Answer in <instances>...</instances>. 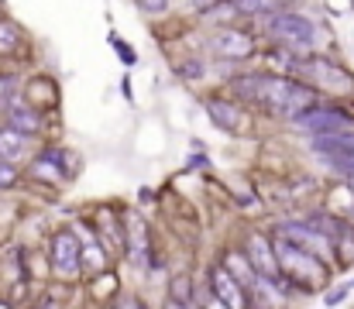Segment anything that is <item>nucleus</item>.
Returning <instances> with one entry per match:
<instances>
[{"instance_id": "f03ea898", "label": "nucleus", "mask_w": 354, "mask_h": 309, "mask_svg": "<svg viewBox=\"0 0 354 309\" xmlns=\"http://www.w3.org/2000/svg\"><path fill=\"white\" fill-rule=\"evenodd\" d=\"M275 258H279V272H282L292 285H299V289H306V292H310L313 285H320L324 275H327L320 254L299 247L296 241H289V237H282V234L275 237Z\"/></svg>"}, {"instance_id": "39448f33", "label": "nucleus", "mask_w": 354, "mask_h": 309, "mask_svg": "<svg viewBox=\"0 0 354 309\" xmlns=\"http://www.w3.org/2000/svg\"><path fill=\"white\" fill-rule=\"evenodd\" d=\"M313 151L341 176L354 179V131H341V134H320L313 138Z\"/></svg>"}, {"instance_id": "423d86ee", "label": "nucleus", "mask_w": 354, "mask_h": 309, "mask_svg": "<svg viewBox=\"0 0 354 309\" xmlns=\"http://www.w3.org/2000/svg\"><path fill=\"white\" fill-rule=\"evenodd\" d=\"M299 69H303V76H306L313 86H324V90H334V93H351L354 90V79L341 69V66H334L330 59L310 55V59L299 62Z\"/></svg>"}, {"instance_id": "1a4fd4ad", "label": "nucleus", "mask_w": 354, "mask_h": 309, "mask_svg": "<svg viewBox=\"0 0 354 309\" xmlns=\"http://www.w3.org/2000/svg\"><path fill=\"white\" fill-rule=\"evenodd\" d=\"M210 285H214V299H217L221 306H227V309H244L248 306V299H244V285L231 275L227 265H224V268H221V265L210 268Z\"/></svg>"}, {"instance_id": "a211bd4d", "label": "nucleus", "mask_w": 354, "mask_h": 309, "mask_svg": "<svg viewBox=\"0 0 354 309\" xmlns=\"http://www.w3.org/2000/svg\"><path fill=\"white\" fill-rule=\"evenodd\" d=\"M227 268H231V275H234L244 289H251V282H254V275H258V272L251 268L248 254H244V258H241V254H227Z\"/></svg>"}, {"instance_id": "0eeeda50", "label": "nucleus", "mask_w": 354, "mask_h": 309, "mask_svg": "<svg viewBox=\"0 0 354 309\" xmlns=\"http://www.w3.org/2000/svg\"><path fill=\"white\" fill-rule=\"evenodd\" d=\"M279 234H282V237H289V241H296L299 247H306V251L320 254L324 261H330V258H334V241H330V237L313 223V220H306V223L289 220V223H282V227H279Z\"/></svg>"}, {"instance_id": "6e6552de", "label": "nucleus", "mask_w": 354, "mask_h": 309, "mask_svg": "<svg viewBox=\"0 0 354 309\" xmlns=\"http://www.w3.org/2000/svg\"><path fill=\"white\" fill-rule=\"evenodd\" d=\"M80 251L83 247L76 244V234L59 230L52 237V268H55V275H62V279L80 275Z\"/></svg>"}, {"instance_id": "2eb2a0df", "label": "nucleus", "mask_w": 354, "mask_h": 309, "mask_svg": "<svg viewBox=\"0 0 354 309\" xmlns=\"http://www.w3.org/2000/svg\"><path fill=\"white\" fill-rule=\"evenodd\" d=\"M127 244H131V258L145 261V254H148V227H145V220L138 213L127 216Z\"/></svg>"}, {"instance_id": "393cba45", "label": "nucleus", "mask_w": 354, "mask_h": 309, "mask_svg": "<svg viewBox=\"0 0 354 309\" xmlns=\"http://www.w3.org/2000/svg\"><path fill=\"white\" fill-rule=\"evenodd\" d=\"M351 189H354V182H351Z\"/></svg>"}, {"instance_id": "b1692460", "label": "nucleus", "mask_w": 354, "mask_h": 309, "mask_svg": "<svg viewBox=\"0 0 354 309\" xmlns=\"http://www.w3.org/2000/svg\"><path fill=\"white\" fill-rule=\"evenodd\" d=\"M10 93H14V83H10V79H0V103L14 100V97H10Z\"/></svg>"}, {"instance_id": "4468645a", "label": "nucleus", "mask_w": 354, "mask_h": 309, "mask_svg": "<svg viewBox=\"0 0 354 309\" xmlns=\"http://www.w3.org/2000/svg\"><path fill=\"white\" fill-rule=\"evenodd\" d=\"M3 110H7V120H10V127H17V131H38V113L31 110V103H21L17 97L14 100L3 103Z\"/></svg>"}, {"instance_id": "20e7f679", "label": "nucleus", "mask_w": 354, "mask_h": 309, "mask_svg": "<svg viewBox=\"0 0 354 309\" xmlns=\"http://www.w3.org/2000/svg\"><path fill=\"white\" fill-rule=\"evenodd\" d=\"M292 124H296L299 131L313 134V138H320V134L354 131V117L351 113H344V110H337V106H324V103H313L310 110L296 113V117H292Z\"/></svg>"}, {"instance_id": "6ab92c4d", "label": "nucleus", "mask_w": 354, "mask_h": 309, "mask_svg": "<svg viewBox=\"0 0 354 309\" xmlns=\"http://www.w3.org/2000/svg\"><path fill=\"white\" fill-rule=\"evenodd\" d=\"M169 292H172V303H179V306H189L193 303V279L189 275H176L172 282H169Z\"/></svg>"}, {"instance_id": "7ed1b4c3", "label": "nucleus", "mask_w": 354, "mask_h": 309, "mask_svg": "<svg viewBox=\"0 0 354 309\" xmlns=\"http://www.w3.org/2000/svg\"><path fill=\"white\" fill-rule=\"evenodd\" d=\"M268 35L289 52H310L317 45V24L306 14H296V10L268 14Z\"/></svg>"}, {"instance_id": "dca6fc26", "label": "nucleus", "mask_w": 354, "mask_h": 309, "mask_svg": "<svg viewBox=\"0 0 354 309\" xmlns=\"http://www.w3.org/2000/svg\"><path fill=\"white\" fill-rule=\"evenodd\" d=\"M28 148V134L17 127H3L0 131V158H17Z\"/></svg>"}, {"instance_id": "f8f14e48", "label": "nucleus", "mask_w": 354, "mask_h": 309, "mask_svg": "<svg viewBox=\"0 0 354 309\" xmlns=\"http://www.w3.org/2000/svg\"><path fill=\"white\" fill-rule=\"evenodd\" d=\"M207 113H210V120H214L221 131H231V134H241V131H244V113L237 110L234 103L207 100Z\"/></svg>"}, {"instance_id": "ddd939ff", "label": "nucleus", "mask_w": 354, "mask_h": 309, "mask_svg": "<svg viewBox=\"0 0 354 309\" xmlns=\"http://www.w3.org/2000/svg\"><path fill=\"white\" fill-rule=\"evenodd\" d=\"M80 272H83L86 279L107 275V254H104V247H100L93 237H86V247L80 251Z\"/></svg>"}, {"instance_id": "f3484780", "label": "nucleus", "mask_w": 354, "mask_h": 309, "mask_svg": "<svg viewBox=\"0 0 354 309\" xmlns=\"http://www.w3.org/2000/svg\"><path fill=\"white\" fill-rule=\"evenodd\" d=\"M237 14H251V17H268L275 10H282L286 0H234Z\"/></svg>"}, {"instance_id": "412c9836", "label": "nucleus", "mask_w": 354, "mask_h": 309, "mask_svg": "<svg viewBox=\"0 0 354 309\" xmlns=\"http://www.w3.org/2000/svg\"><path fill=\"white\" fill-rule=\"evenodd\" d=\"M17 182V169L10 165V158H0V189H10Z\"/></svg>"}, {"instance_id": "4be33fe9", "label": "nucleus", "mask_w": 354, "mask_h": 309, "mask_svg": "<svg viewBox=\"0 0 354 309\" xmlns=\"http://www.w3.org/2000/svg\"><path fill=\"white\" fill-rule=\"evenodd\" d=\"M141 10H148V14H162L165 7H169V0H134Z\"/></svg>"}, {"instance_id": "9d476101", "label": "nucleus", "mask_w": 354, "mask_h": 309, "mask_svg": "<svg viewBox=\"0 0 354 309\" xmlns=\"http://www.w3.org/2000/svg\"><path fill=\"white\" fill-rule=\"evenodd\" d=\"M210 48H214L221 59H234V62L254 55V41H251V35H244V31H237V28L217 31V35L210 38Z\"/></svg>"}, {"instance_id": "9b49d317", "label": "nucleus", "mask_w": 354, "mask_h": 309, "mask_svg": "<svg viewBox=\"0 0 354 309\" xmlns=\"http://www.w3.org/2000/svg\"><path fill=\"white\" fill-rule=\"evenodd\" d=\"M244 254H248V261H251V268H254L258 275H268V279H279V275H282V272H279V258H275V244H268L261 234H251V237H248Z\"/></svg>"}, {"instance_id": "5701e85b", "label": "nucleus", "mask_w": 354, "mask_h": 309, "mask_svg": "<svg viewBox=\"0 0 354 309\" xmlns=\"http://www.w3.org/2000/svg\"><path fill=\"white\" fill-rule=\"evenodd\" d=\"M183 76H186V79H200V76H203V66H200V62H189V66H183Z\"/></svg>"}, {"instance_id": "f257e3e1", "label": "nucleus", "mask_w": 354, "mask_h": 309, "mask_svg": "<svg viewBox=\"0 0 354 309\" xmlns=\"http://www.w3.org/2000/svg\"><path fill=\"white\" fill-rule=\"evenodd\" d=\"M241 100H251L279 117H296L303 110H310L313 103H320V90L317 86H306L299 79H289V76H265V73H248V76H237L231 83Z\"/></svg>"}, {"instance_id": "aec40b11", "label": "nucleus", "mask_w": 354, "mask_h": 309, "mask_svg": "<svg viewBox=\"0 0 354 309\" xmlns=\"http://www.w3.org/2000/svg\"><path fill=\"white\" fill-rule=\"evenodd\" d=\"M21 45V28L14 24V21H0V52H14Z\"/></svg>"}]
</instances>
